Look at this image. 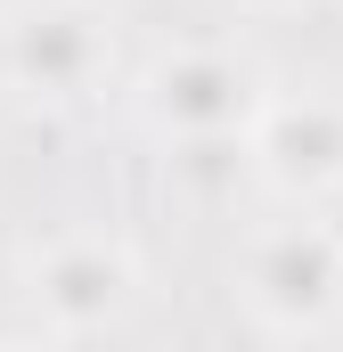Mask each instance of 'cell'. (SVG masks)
Masks as SVG:
<instances>
[{
  "instance_id": "4",
  "label": "cell",
  "mask_w": 343,
  "mask_h": 352,
  "mask_svg": "<svg viewBox=\"0 0 343 352\" xmlns=\"http://www.w3.org/2000/svg\"><path fill=\"white\" fill-rule=\"evenodd\" d=\"M41 287H49V311L58 320H106L123 303L131 270H123V254H106V246H66V254H49Z\"/></svg>"
},
{
  "instance_id": "2",
  "label": "cell",
  "mask_w": 343,
  "mask_h": 352,
  "mask_svg": "<svg viewBox=\"0 0 343 352\" xmlns=\"http://www.w3.org/2000/svg\"><path fill=\"white\" fill-rule=\"evenodd\" d=\"M246 107V74L221 66V58H180L156 74V115L188 123V131H213V123H237Z\"/></svg>"
},
{
  "instance_id": "3",
  "label": "cell",
  "mask_w": 343,
  "mask_h": 352,
  "mask_svg": "<svg viewBox=\"0 0 343 352\" xmlns=\"http://www.w3.org/2000/svg\"><path fill=\"white\" fill-rule=\"evenodd\" d=\"M90 66H98V33L82 16H25L16 33V74L41 90H82Z\"/></svg>"
},
{
  "instance_id": "5",
  "label": "cell",
  "mask_w": 343,
  "mask_h": 352,
  "mask_svg": "<svg viewBox=\"0 0 343 352\" xmlns=\"http://www.w3.org/2000/svg\"><path fill=\"white\" fill-rule=\"evenodd\" d=\"M270 156H278V173H335L343 164V115L335 107H286L278 131H270Z\"/></svg>"
},
{
  "instance_id": "1",
  "label": "cell",
  "mask_w": 343,
  "mask_h": 352,
  "mask_svg": "<svg viewBox=\"0 0 343 352\" xmlns=\"http://www.w3.org/2000/svg\"><path fill=\"white\" fill-rule=\"evenodd\" d=\"M335 254H327V238H270L254 254V295L270 303V311H286V320H303V311H319L327 295H335Z\"/></svg>"
}]
</instances>
